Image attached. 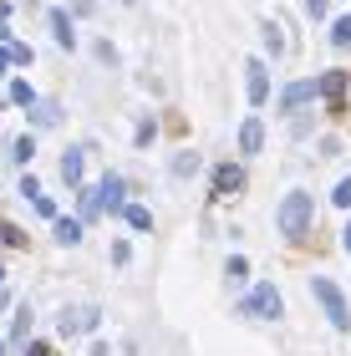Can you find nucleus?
I'll return each mask as SVG.
<instances>
[{"label": "nucleus", "mask_w": 351, "mask_h": 356, "mask_svg": "<svg viewBox=\"0 0 351 356\" xmlns=\"http://www.w3.org/2000/svg\"><path fill=\"white\" fill-rule=\"evenodd\" d=\"M0 356H6V341H0Z\"/></svg>", "instance_id": "nucleus-22"}, {"label": "nucleus", "mask_w": 351, "mask_h": 356, "mask_svg": "<svg viewBox=\"0 0 351 356\" xmlns=\"http://www.w3.org/2000/svg\"><path fill=\"white\" fill-rule=\"evenodd\" d=\"M61 178H67V184H82V153H67V158H61Z\"/></svg>", "instance_id": "nucleus-8"}, {"label": "nucleus", "mask_w": 351, "mask_h": 356, "mask_svg": "<svg viewBox=\"0 0 351 356\" xmlns=\"http://www.w3.org/2000/svg\"><path fill=\"white\" fill-rule=\"evenodd\" d=\"M260 143H265V127H260V118H250L239 127V153H260Z\"/></svg>", "instance_id": "nucleus-6"}, {"label": "nucleus", "mask_w": 351, "mask_h": 356, "mask_svg": "<svg viewBox=\"0 0 351 356\" xmlns=\"http://www.w3.org/2000/svg\"><path fill=\"white\" fill-rule=\"evenodd\" d=\"M127 6H133V0H127Z\"/></svg>", "instance_id": "nucleus-24"}, {"label": "nucleus", "mask_w": 351, "mask_h": 356, "mask_svg": "<svg viewBox=\"0 0 351 356\" xmlns=\"http://www.w3.org/2000/svg\"><path fill=\"white\" fill-rule=\"evenodd\" d=\"M341 245H346V254H351V224H346V229H341Z\"/></svg>", "instance_id": "nucleus-21"}, {"label": "nucleus", "mask_w": 351, "mask_h": 356, "mask_svg": "<svg viewBox=\"0 0 351 356\" xmlns=\"http://www.w3.org/2000/svg\"><path fill=\"white\" fill-rule=\"evenodd\" d=\"M265 51H275V56L285 51V41H280V31H275V26H265Z\"/></svg>", "instance_id": "nucleus-14"}, {"label": "nucleus", "mask_w": 351, "mask_h": 356, "mask_svg": "<svg viewBox=\"0 0 351 356\" xmlns=\"http://www.w3.org/2000/svg\"><path fill=\"white\" fill-rule=\"evenodd\" d=\"M331 41H336V46H351V15H341V21L331 26Z\"/></svg>", "instance_id": "nucleus-11"}, {"label": "nucleus", "mask_w": 351, "mask_h": 356, "mask_svg": "<svg viewBox=\"0 0 351 356\" xmlns=\"http://www.w3.org/2000/svg\"><path fill=\"white\" fill-rule=\"evenodd\" d=\"M56 239L61 245H76V239H82V224L76 219H56Z\"/></svg>", "instance_id": "nucleus-9"}, {"label": "nucleus", "mask_w": 351, "mask_h": 356, "mask_svg": "<svg viewBox=\"0 0 351 356\" xmlns=\"http://www.w3.org/2000/svg\"><path fill=\"white\" fill-rule=\"evenodd\" d=\"M127 224H133V229H153V214L142 204H133V209H127Z\"/></svg>", "instance_id": "nucleus-10"}, {"label": "nucleus", "mask_w": 351, "mask_h": 356, "mask_svg": "<svg viewBox=\"0 0 351 356\" xmlns=\"http://www.w3.org/2000/svg\"><path fill=\"white\" fill-rule=\"evenodd\" d=\"M51 26H56V41H61V46H72V21H67V15L56 10V15H51Z\"/></svg>", "instance_id": "nucleus-12"}, {"label": "nucleus", "mask_w": 351, "mask_h": 356, "mask_svg": "<svg viewBox=\"0 0 351 356\" xmlns=\"http://www.w3.org/2000/svg\"><path fill=\"white\" fill-rule=\"evenodd\" d=\"M331 199H336L341 209H351V178H341V184H336V193H331Z\"/></svg>", "instance_id": "nucleus-16"}, {"label": "nucleus", "mask_w": 351, "mask_h": 356, "mask_svg": "<svg viewBox=\"0 0 351 356\" xmlns=\"http://www.w3.org/2000/svg\"><path fill=\"white\" fill-rule=\"evenodd\" d=\"M341 87H346V76H341V72H331V76H326V82H321V92H331V97H336Z\"/></svg>", "instance_id": "nucleus-17"}, {"label": "nucleus", "mask_w": 351, "mask_h": 356, "mask_svg": "<svg viewBox=\"0 0 351 356\" xmlns=\"http://www.w3.org/2000/svg\"><path fill=\"white\" fill-rule=\"evenodd\" d=\"M0 280H6V270H0Z\"/></svg>", "instance_id": "nucleus-23"}, {"label": "nucleus", "mask_w": 351, "mask_h": 356, "mask_svg": "<svg viewBox=\"0 0 351 356\" xmlns=\"http://www.w3.org/2000/svg\"><path fill=\"white\" fill-rule=\"evenodd\" d=\"M245 275H250L245 260H229V285H245Z\"/></svg>", "instance_id": "nucleus-15"}, {"label": "nucleus", "mask_w": 351, "mask_h": 356, "mask_svg": "<svg viewBox=\"0 0 351 356\" xmlns=\"http://www.w3.org/2000/svg\"><path fill=\"white\" fill-rule=\"evenodd\" d=\"M316 92H321L316 82H291V87H285V97H280V107H285V112H295L300 102H311Z\"/></svg>", "instance_id": "nucleus-5"}, {"label": "nucleus", "mask_w": 351, "mask_h": 356, "mask_svg": "<svg viewBox=\"0 0 351 356\" xmlns=\"http://www.w3.org/2000/svg\"><path fill=\"white\" fill-rule=\"evenodd\" d=\"M239 184H245V173H239L234 163H225V168H219V173H214V193H234Z\"/></svg>", "instance_id": "nucleus-7"}, {"label": "nucleus", "mask_w": 351, "mask_h": 356, "mask_svg": "<svg viewBox=\"0 0 351 356\" xmlns=\"http://www.w3.org/2000/svg\"><path fill=\"white\" fill-rule=\"evenodd\" d=\"M245 72H250V102H254V107H260V102H265V97H270V76H265V61H250V67H245Z\"/></svg>", "instance_id": "nucleus-4"}, {"label": "nucleus", "mask_w": 351, "mask_h": 356, "mask_svg": "<svg viewBox=\"0 0 351 356\" xmlns=\"http://www.w3.org/2000/svg\"><path fill=\"white\" fill-rule=\"evenodd\" d=\"M280 311H285V305H280V290H275V285H254V290H250L245 316H254V321H275Z\"/></svg>", "instance_id": "nucleus-3"}, {"label": "nucleus", "mask_w": 351, "mask_h": 356, "mask_svg": "<svg viewBox=\"0 0 351 356\" xmlns=\"http://www.w3.org/2000/svg\"><path fill=\"white\" fill-rule=\"evenodd\" d=\"M10 102H21V107H26V102H31V87H26V82H15V87H10Z\"/></svg>", "instance_id": "nucleus-18"}, {"label": "nucleus", "mask_w": 351, "mask_h": 356, "mask_svg": "<svg viewBox=\"0 0 351 356\" xmlns=\"http://www.w3.org/2000/svg\"><path fill=\"white\" fill-rule=\"evenodd\" d=\"M36 122H41V127H56V122H61V112L46 102V107H36Z\"/></svg>", "instance_id": "nucleus-13"}, {"label": "nucleus", "mask_w": 351, "mask_h": 356, "mask_svg": "<svg viewBox=\"0 0 351 356\" xmlns=\"http://www.w3.org/2000/svg\"><path fill=\"white\" fill-rule=\"evenodd\" d=\"M311 209H316V199H311V193H285V204H280V214H275L280 234L300 239V234H306V224H311Z\"/></svg>", "instance_id": "nucleus-2"}, {"label": "nucleus", "mask_w": 351, "mask_h": 356, "mask_svg": "<svg viewBox=\"0 0 351 356\" xmlns=\"http://www.w3.org/2000/svg\"><path fill=\"white\" fill-rule=\"evenodd\" d=\"M10 61H15V56L6 51V46H0V76H6V67H10Z\"/></svg>", "instance_id": "nucleus-20"}, {"label": "nucleus", "mask_w": 351, "mask_h": 356, "mask_svg": "<svg viewBox=\"0 0 351 356\" xmlns=\"http://www.w3.org/2000/svg\"><path fill=\"white\" fill-rule=\"evenodd\" d=\"M311 296L321 300V311H326V321L336 331H351V305H346V296L336 290V280H326V275H311Z\"/></svg>", "instance_id": "nucleus-1"}, {"label": "nucleus", "mask_w": 351, "mask_h": 356, "mask_svg": "<svg viewBox=\"0 0 351 356\" xmlns=\"http://www.w3.org/2000/svg\"><path fill=\"white\" fill-rule=\"evenodd\" d=\"M306 6H311V15H326V6H331V0H306Z\"/></svg>", "instance_id": "nucleus-19"}]
</instances>
